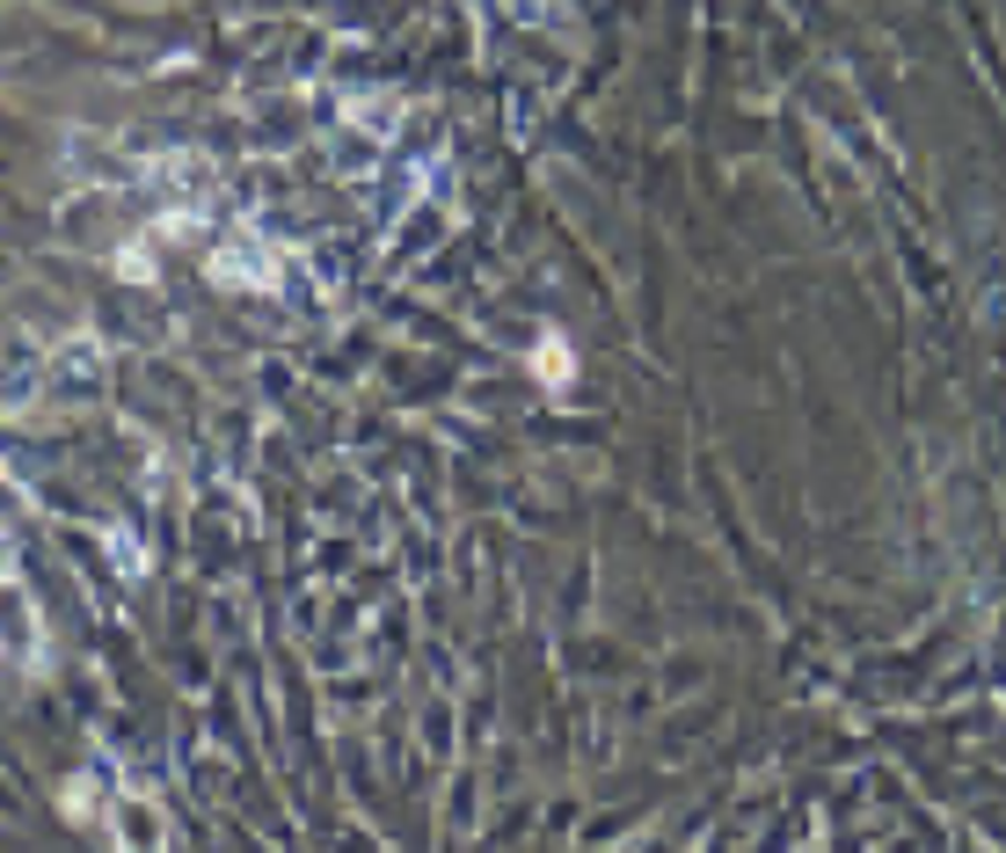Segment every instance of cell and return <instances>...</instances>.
<instances>
[{
	"label": "cell",
	"instance_id": "1",
	"mask_svg": "<svg viewBox=\"0 0 1006 853\" xmlns=\"http://www.w3.org/2000/svg\"><path fill=\"white\" fill-rule=\"evenodd\" d=\"M212 284H256V292H270V284L284 278V256L270 249V241H256V233H241V241H227V249H212Z\"/></svg>",
	"mask_w": 1006,
	"mask_h": 853
},
{
	"label": "cell",
	"instance_id": "2",
	"mask_svg": "<svg viewBox=\"0 0 1006 853\" xmlns=\"http://www.w3.org/2000/svg\"><path fill=\"white\" fill-rule=\"evenodd\" d=\"M117 839H124V846H154V839H160V810H146V802L132 795L117 810Z\"/></svg>",
	"mask_w": 1006,
	"mask_h": 853
},
{
	"label": "cell",
	"instance_id": "3",
	"mask_svg": "<svg viewBox=\"0 0 1006 853\" xmlns=\"http://www.w3.org/2000/svg\"><path fill=\"white\" fill-rule=\"evenodd\" d=\"M66 810H73V818H103V788H95V781H66Z\"/></svg>",
	"mask_w": 1006,
	"mask_h": 853
},
{
	"label": "cell",
	"instance_id": "4",
	"mask_svg": "<svg viewBox=\"0 0 1006 853\" xmlns=\"http://www.w3.org/2000/svg\"><path fill=\"white\" fill-rule=\"evenodd\" d=\"M540 379H569V343H540Z\"/></svg>",
	"mask_w": 1006,
	"mask_h": 853
},
{
	"label": "cell",
	"instance_id": "5",
	"mask_svg": "<svg viewBox=\"0 0 1006 853\" xmlns=\"http://www.w3.org/2000/svg\"><path fill=\"white\" fill-rule=\"evenodd\" d=\"M0 584H8V548H0Z\"/></svg>",
	"mask_w": 1006,
	"mask_h": 853
}]
</instances>
